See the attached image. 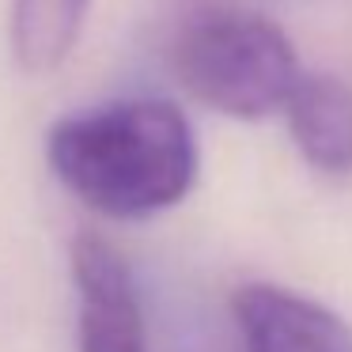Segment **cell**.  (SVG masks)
Returning a JSON list of instances; mask_svg holds the SVG:
<instances>
[{
    "mask_svg": "<svg viewBox=\"0 0 352 352\" xmlns=\"http://www.w3.org/2000/svg\"><path fill=\"white\" fill-rule=\"evenodd\" d=\"M46 155L72 197L114 220L167 212L197 182V140L167 99H118L61 118Z\"/></svg>",
    "mask_w": 352,
    "mask_h": 352,
    "instance_id": "cell-1",
    "label": "cell"
},
{
    "mask_svg": "<svg viewBox=\"0 0 352 352\" xmlns=\"http://www.w3.org/2000/svg\"><path fill=\"white\" fill-rule=\"evenodd\" d=\"M175 76L201 107L239 122L284 110L299 84L292 38L258 12H208L175 42Z\"/></svg>",
    "mask_w": 352,
    "mask_h": 352,
    "instance_id": "cell-2",
    "label": "cell"
},
{
    "mask_svg": "<svg viewBox=\"0 0 352 352\" xmlns=\"http://www.w3.org/2000/svg\"><path fill=\"white\" fill-rule=\"evenodd\" d=\"M72 280L80 299V352H148L129 265L95 231L72 243Z\"/></svg>",
    "mask_w": 352,
    "mask_h": 352,
    "instance_id": "cell-3",
    "label": "cell"
},
{
    "mask_svg": "<svg viewBox=\"0 0 352 352\" xmlns=\"http://www.w3.org/2000/svg\"><path fill=\"white\" fill-rule=\"evenodd\" d=\"M243 352H352V326L329 307L276 284H243L231 296Z\"/></svg>",
    "mask_w": 352,
    "mask_h": 352,
    "instance_id": "cell-4",
    "label": "cell"
},
{
    "mask_svg": "<svg viewBox=\"0 0 352 352\" xmlns=\"http://www.w3.org/2000/svg\"><path fill=\"white\" fill-rule=\"evenodd\" d=\"M288 133L303 160L326 175L352 170V87L329 72L299 76L284 102Z\"/></svg>",
    "mask_w": 352,
    "mask_h": 352,
    "instance_id": "cell-5",
    "label": "cell"
},
{
    "mask_svg": "<svg viewBox=\"0 0 352 352\" xmlns=\"http://www.w3.org/2000/svg\"><path fill=\"white\" fill-rule=\"evenodd\" d=\"M91 0H12V54L23 72H54L76 50Z\"/></svg>",
    "mask_w": 352,
    "mask_h": 352,
    "instance_id": "cell-6",
    "label": "cell"
}]
</instances>
